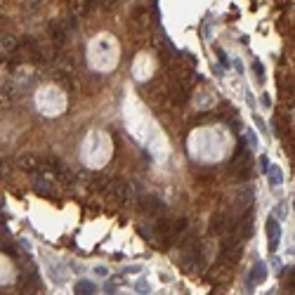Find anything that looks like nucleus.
I'll use <instances>...</instances> for the list:
<instances>
[{"mask_svg":"<svg viewBox=\"0 0 295 295\" xmlns=\"http://www.w3.org/2000/svg\"><path fill=\"white\" fill-rule=\"evenodd\" d=\"M33 189L38 191V194H47V196H52V187H50L47 179H36V182H33Z\"/></svg>","mask_w":295,"mask_h":295,"instance_id":"nucleus-12","label":"nucleus"},{"mask_svg":"<svg viewBox=\"0 0 295 295\" xmlns=\"http://www.w3.org/2000/svg\"><path fill=\"white\" fill-rule=\"evenodd\" d=\"M38 281V274L36 272H26V274L19 276V286H24V288H29V286H33Z\"/></svg>","mask_w":295,"mask_h":295,"instance_id":"nucleus-14","label":"nucleus"},{"mask_svg":"<svg viewBox=\"0 0 295 295\" xmlns=\"http://www.w3.org/2000/svg\"><path fill=\"white\" fill-rule=\"evenodd\" d=\"M264 279H267V267H264V262H255L253 272H251L248 279H246V284H248V288H253V286L262 284Z\"/></svg>","mask_w":295,"mask_h":295,"instance_id":"nucleus-5","label":"nucleus"},{"mask_svg":"<svg viewBox=\"0 0 295 295\" xmlns=\"http://www.w3.org/2000/svg\"><path fill=\"white\" fill-rule=\"evenodd\" d=\"M50 36H52L54 45H64V41H66V29H64V24H52V26H50Z\"/></svg>","mask_w":295,"mask_h":295,"instance_id":"nucleus-7","label":"nucleus"},{"mask_svg":"<svg viewBox=\"0 0 295 295\" xmlns=\"http://www.w3.org/2000/svg\"><path fill=\"white\" fill-rule=\"evenodd\" d=\"M139 208L144 212H156V211H163V201L154 196V194H147V196H142L139 199Z\"/></svg>","mask_w":295,"mask_h":295,"instance_id":"nucleus-6","label":"nucleus"},{"mask_svg":"<svg viewBox=\"0 0 295 295\" xmlns=\"http://www.w3.org/2000/svg\"><path fill=\"white\" fill-rule=\"evenodd\" d=\"M281 284L288 288V291H295V267H291V269H286L284 276H281Z\"/></svg>","mask_w":295,"mask_h":295,"instance_id":"nucleus-11","label":"nucleus"},{"mask_svg":"<svg viewBox=\"0 0 295 295\" xmlns=\"http://www.w3.org/2000/svg\"><path fill=\"white\" fill-rule=\"evenodd\" d=\"M253 69H255V74H257V78H262V74H264V71H262V64L253 62Z\"/></svg>","mask_w":295,"mask_h":295,"instance_id":"nucleus-15","label":"nucleus"},{"mask_svg":"<svg viewBox=\"0 0 295 295\" xmlns=\"http://www.w3.org/2000/svg\"><path fill=\"white\" fill-rule=\"evenodd\" d=\"M95 272H97V274H99V276H106V269H104V267H97Z\"/></svg>","mask_w":295,"mask_h":295,"instance_id":"nucleus-16","label":"nucleus"},{"mask_svg":"<svg viewBox=\"0 0 295 295\" xmlns=\"http://www.w3.org/2000/svg\"><path fill=\"white\" fill-rule=\"evenodd\" d=\"M156 232L161 234V236H172V224H170L168 220H158L156 222Z\"/></svg>","mask_w":295,"mask_h":295,"instance_id":"nucleus-13","label":"nucleus"},{"mask_svg":"<svg viewBox=\"0 0 295 295\" xmlns=\"http://www.w3.org/2000/svg\"><path fill=\"white\" fill-rule=\"evenodd\" d=\"M232 227V222H229V217L224 215V212H217V215H212L211 220V227H208V232L212 234V236H222V234H227V229Z\"/></svg>","mask_w":295,"mask_h":295,"instance_id":"nucleus-4","label":"nucleus"},{"mask_svg":"<svg viewBox=\"0 0 295 295\" xmlns=\"http://www.w3.org/2000/svg\"><path fill=\"white\" fill-rule=\"evenodd\" d=\"M19 166H21L24 170H29V172H36V170H41V158L21 156V158H19Z\"/></svg>","mask_w":295,"mask_h":295,"instance_id":"nucleus-8","label":"nucleus"},{"mask_svg":"<svg viewBox=\"0 0 295 295\" xmlns=\"http://www.w3.org/2000/svg\"><path fill=\"white\" fill-rule=\"evenodd\" d=\"M264 229H267V246H269V251L274 253L276 248H279V241H281V224H279L274 217H269L267 224H264Z\"/></svg>","mask_w":295,"mask_h":295,"instance_id":"nucleus-3","label":"nucleus"},{"mask_svg":"<svg viewBox=\"0 0 295 295\" xmlns=\"http://www.w3.org/2000/svg\"><path fill=\"white\" fill-rule=\"evenodd\" d=\"M222 262L224 264H236L239 260H241V239L236 236V234H232L229 239H224L222 241Z\"/></svg>","mask_w":295,"mask_h":295,"instance_id":"nucleus-1","label":"nucleus"},{"mask_svg":"<svg viewBox=\"0 0 295 295\" xmlns=\"http://www.w3.org/2000/svg\"><path fill=\"white\" fill-rule=\"evenodd\" d=\"M97 291V286L92 284V281H78V284H76V293L78 295H92Z\"/></svg>","mask_w":295,"mask_h":295,"instance_id":"nucleus-9","label":"nucleus"},{"mask_svg":"<svg viewBox=\"0 0 295 295\" xmlns=\"http://www.w3.org/2000/svg\"><path fill=\"white\" fill-rule=\"evenodd\" d=\"M106 194H111V196L123 206V203H127L130 196H132V187H130L127 182H123V179H111V184H109Z\"/></svg>","mask_w":295,"mask_h":295,"instance_id":"nucleus-2","label":"nucleus"},{"mask_svg":"<svg viewBox=\"0 0 295 295\" xmlns=\"http://www.w3.org/2000/svg\"><path fill=\"white\" fill-rule=\"evenodd\" d=\"M267 175H269V184H272V187H279V184H281V168H279V166H269V168H267Z\"/></svg>","mask_w":295,"mask_h":295,"instance_id":"nucleus-10","label":"nucleus"}]
</instances>
